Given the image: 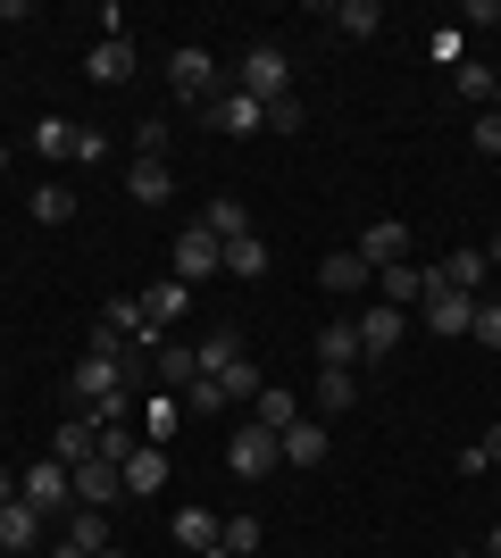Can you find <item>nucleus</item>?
Returning a JSON list of instances; mask_svg holds the SVG:
<instances>
[{
	"label": "nucleus",
	"mask_w": 501,
	"mask_h": 558,
	"mask_svg": "<svg viewBox=\"0 0 501 558\" xmlns=\"http://www.w3.org/2000/svg\"><path fill=\"white\" fill-rule=\"evenodd\" d=\"M17 500L43 517V525H50V517H68V509H75V466H68V459H34V466L17 475Z\"/></svg>",
	"instance_id": "1"
},
{
	"label": "nucleus",
	"mask_w": 501,
	"mask_h": 558,
	"mask_svg": "<svg viewBox=\"0 0 501 558\" xmlns=\"http://www.w3.org/2000/svg\"><path fill=\"white\" fill-rule=\"evenodd\" d=\"M235 93H251V100H285L293 93V59L276 43H251L242 50V68H235Z\"/></svg>",
	"instance_id": "2"
},
{
	"label": "nucleus",
	"mask_w": 501,
	"mask_h": 558,
	"mask_svg": "<svg viewBox=\"0 0 501 558\" xmlns=\"http://www.w3.org/2000/svg\"><path fill=\"white\" fill-rule=\"evenodd\" d=\"M226 466H235V475H251V484H260L267 466H285V442H276V434H267V425L251 417V425H235V442H226Z\"/></svg>",
	"instance_id": "3"
},
{
	"label": "nucleus",
	"mask_w": 501,
	"mask_h": 558,
	"mask_svg": "<svg viewBox=\"0 0 501 558\" xmlns=\"http://www.w3.org/2000/svg\"><path fill=\"white\" fill-rule=\"evenodd\" d=\"M167 84L184 93V109L210 117V100H217V59H210V50H176V59H167Z\"/></svg>",
	"instance_id": "4"
},
{
	"label": "nucleus",
	"mask_w": 501,
	"mask_h": 558,
	"mask_svg": "<svg viewBox=\"0 0 501 558\" xmlns=\"http://www.w3.org/2000/svg\"><path fill=\"white\" fill-rule=\"evenodd\" d=\"M68 384H75V400H84V409H100V400H126V375H118V359H109V350H84Z\"/></svg>",
	"instance_id": "5"
},
{
	"label": "nucleus",
	"mask_w": 501,
	"mask_h": 558,
	"mask_svg": "<svg viewBox=\"0 0 501 558\" xmlns=\"http://www.w3.org/2000/svg\"><path fill=\"white\" fill-rule=\"evenodd\" d=\"M217 267H226V251H217V233L201 226V217H192V226L176 233V276H184V283H210Z\"/></svg>",
	"instance_id": "6"
},
{
	"label": "nucleus",
	"mask_w": 501,
	"mask_h": 558,
	"mask_svg": "<svg viewBox=\"0 0 501 558\" xmlns=\"http://www.w3.org/2000/svg\"><path fill=\"white\" fill-rule=\"evenodd\" d=\"M418 317H427V333L460 342V333H468V317H477V292H443V283H427V301H418Z\"/></svg>",
	"instance_id": "7"
},
{
	"label": "nucleus",
	"mask_w": 501,
	"mask_h": 558,
	"mask_svg": "<svg viewBox=\"0 0 501 558\" xmlns=\"http://www.w3.org/2000/svg\"><path fill=\"white\" fill-rule=\"evenodd\" d=\"M427 267H409V258H393V267H377V283H368V292H377V301L384 308H418V301H427Z\"/></svg>",
	"instance_id": "8"
},
{
	"label": "nucleus",
	"mask_w": 501,
	"mask_h": 558,
	"mask_svg": "<svg viewBox=\"0 0 501 558\" xmlns=\"http://www.w3.org/2000/svg\"><path fill=\"white\" fill-rule=\"evenodd\" d=\"M184 301H192V283H184V276L151 283V292H143V342H159V333L176 326V317H184Z\"/></svg>",
	"instance_id": "9"
},
{
	"label": "nucleus",
	"mask_w": 501,
	"mask_h": 558,
	"mask_svg": "<svg viewBox=\"0 0 501 558\" xmlns=\"http://www.w3.org/2000/svg\"><path fill=\"white\" fill-rule=\"evenodd\" d=\"M118 500H126V475L109 459H84V466H75V509H118Z\"/></svg>",
	"instance_id": "10"
},
{
	"label": "nucleus",
	"mask_w": 501,
	"mask_h": 558,
	"mask_svg": "<svg viewBox=\"0 0 501 558\" xmlns=\"http://www.w3.org/2000/svg\"><path fill=\"white\" fill-rule=\"evenodd\" d=\"M434 283H443V292H485V276H493V267H485V251L477 242H460L452 258H443V267H427Z\"/></svg>",
	"instance_id": "11"
},
{
	"label": "nucleus",
	"mask_w": 501,
	"mask_h": 558,
	"mask_svg": "<svg viewBox=\"0 0 501 558\" xmlns=\"http://www.w3.org/2000/svg\"><path fill=\"white\" fill-rule=\"evenodd\" d=\"M210 125H217V134H260V125H267V100H251V93H217V100H210Z\"/></svg>",
	"instance_id": "12"
},
{
	"label": "nucleus",
	"mask_w": 501,
	"mask_h": 558,
	"mask_svg": "<svg viewBox=\"0 0 501 558\" xmlns=\"http://www.w3.org/2000/svg\"><path fill=\"white\" fill-rule=\"evenodd\" d=\"M118 475H126V500H151V492H167V450H159V442H143L134 459L118 466Z\"/></svg>",
	"instance_id": "13"
},
{
	"label": "nucleus",
	"mask_w": 501,
	"mask_h": 558,
	"mask_svg": "<svg viewBox=\"0 0 501 558\" xmlns=\"http://www.w3.org/2000/svg\"><path fill=\"white\" fill-rule=\"evenodd\" d=\"M359 326V359H393V342H402V308H368V317H351Z\"/></svg>",
	"instance_id": "14"
},
{
	"label": "nucleus",
	"mask_w": 501,
	"mask_h": 558,
	"mask_svg": "<svg viewBox=\"0 0 501 558\" xmlns=\"http://www.w3.org/2000/svg\"><path fill=\"white\" fill-rule=\"evenodd\" d=\"M0 550H17V558L43 550V517L25 509V500H9V509H0Z\"/></svg>",
	"instance_id": "15"
},
{
	"label": "nucleus",
	"mask_w": 501,
	"mask_h": 558,
	"mask_svg": "<svg viewBox=\"0 0 501 558\" xmlns=\"http://www.w3.org/2000/svg\"><path fill=\"white\" fill-rule=\"evenodd\" d=\"M359 258H368V276H377V267H393V258H409V226H393V217H384V226H368V233H359Z\"/></svg>",
	"instance_id": "16"
},
{
	"label": "nucleus",
	"mask_w": 501,
	"mask_h": 558,
	"mask_svg": "<svg viewBox=\"0 0 501 558\" xmlns=\"http://www.w3.org/2000/svg\"><path fill=\"white\" fill-rule=\"evenodd\" d=\"M50 459H68V466L100 459V434H93V417H68V425H50Z\"/></svg>",
	"instance_id": "17"
},
{
	"label": "nucleus",
	"mask_w": 501,
	"mask_h": 558,
	"mask_svg": "<svg viewBox=\"0 0 501 558\" xmlns=\"http://www.w3.org/2000/svg\"><path fill=\"white\" fill-rule=\"evenodd\" d=\"M84 75H93V84H126V75H134V43H126V34H109V43H93V59H84Z\"/></svg>",
	"instance_id": "18"
},
{
	"label": "nucleus",
	"mask_w": 501,
	"mask_h": 558,
	"mask_svg": "<svg viewBox=\"0 0 501 558\" xmlns=\"http://www.w3.org/2000/svg\"><path fill=\"white\" fill-rule=\"evenodd\" d=\"M201 226H210V233H217V251H226V242H242V233H251V209H242L235 192H217L210 209H201Z\"/></svg>",
	"instance_id": "19"
},
{
	"label": "nucleus",
	"mask_w": 501,
	"mask_h": 558,
	"mask_svg": "<svg viewBox=\"0 0 501 558\" xmlns=\"http://www.w3.org/2000/svg\"><path fill=\"white\" fill-rule=\"evenodd\" d=\"M126 192H134L143 209H159L167 192H176V175H167V159H134V167H126Z\"/></svg>",
	"instance_id": "20"
},
{
	"label": "nucleus",
	"mask_w": 501,
	"mask_h": 558,
	"mask_svg": "<svg viewBox=\"0 0 501 558\" xmlns=\"http://www.w3.org/2000/svg\"><path fill=\"white\" fill-rule=\"evenodd\" d=\"M318 283H326V292H368L377 276H368V258H359V251H334L326 267H318Z\"/></svg>",
	"instance_id": "21"
},
{
	"label": "nucleus",
	"mask_w": 501,
	"mask_h": 558,
	"mask_svg": "<svg viewBox=\"0 0 501 558\" xmlns=\"http://www.w3.org/2000/svg\"><path fill=\"white\" fill-rule=\"evenodd\" d=\"M68 542H75V550H118V542H109V509H68Z\"/></svg>",
	"instance_id": "22"
},
{
	"label": "nucleus",
	"mask_w": 501,
	"mask_h": 558,
	"mask_svg": "<svg viewBox=\"0 0 501 558\" xmlns=\"http://www.w3.org/2000/svg\"><path fill=\"white\" fill-rule=\"evenodd\" d=\"M326 25H334V34H351V43H368V34L384 25V9H377V0H343V9H326Z\"/></svg>",
	"instance_id": "23"
},
{
	"label": "nucleus",
	"mask_w": 501,
	"mask_h": 558,
	"mask_svg": "<svg viewBox=\"0 0 501 558\" xmlns=\"http://www.w3.org/2000/svg\"><path fill=\"white\" fill-rule=\"evenodd\" d=\"M251 417H260V425H267V434H285V425H301V400H293V392H285V384H267V392H260V400H251Z\"/></svg>",
	"instance_id": "24"
},
{
	"label": "nucleus",
	"mask_w": 501,
	"mask_h": 558,
	"mask_svg": "<svg viewBox=\"0 0 501 558\" xmlns=\"http://www.w3.org/2000/svg\"><path fill=\"white\" fill-rule=\"evenodd\" d=\"M235 359H242V333H235V326H217L210 342L192 350V367H201V375H226V367H235Z\"/></svg>",
	"instance_id": "25"
},
{
	"label": "nucleus",
	"mask_w": 501,
	"mask_h": 558,
	"mask_svg": "<svg viewBox=\"0 0 501 558\" xmlns=\"http://www.w3.org/2000/svg\"><path fill=\"white\" fill-rule=\"evenodd\" d=\"M351 400H359V375L351 367H318V409H326V417H343Z\"/></svg>",
	"instance_id": "26"
},
{
	"label": "nucleus",
	"mask_w": 501,
	"mask_h": 558,
	"mask_svg": "<svg viewBox=\"0 0 501 558\" xmlns=\"http://www.w3.org/2000/svg\"><path fill=\"white\" fill-rule=\"evenodd\" d=\"M276 442H285V459H293V466H318V459H326V425L301 417V425H285Z\"/></svg>",
	"instance_id": "27"
},
{
	"label": "nucleus",
	"mask_w": 501,
	"mask_h": 558,
	"mask_svg": "<svg viewBox=\"0 0 501 558\" xmlns=\"http://www.w3.org/2000/svg\"><path fill=\"white\" fill-rule=\"evenodd\" d=\"M452 93H460V100H477V109H493L501 75H493V68H477V59H460V68H452Z\"/></svg>",
	"instance_id": "28"
},
{
	"label": "nucleus",
	"mask_w": 501,
	"mask_h": 558,
	"mask_svg": "<svg viewBox=\"0 0 501 558\" xmlns=\"http://www.w3.org/2000/svg\"><path fill=\"white\" fill-rule=\"evenodd\" d=\"M226 276H242V283H260V276H267V242H260V233L226 242Z\"/></svg>",
	"instance_id": "29"
},
{
	"label": "nucleus",
	"mask_w": 501,
	"mask_h": 558,
	"mask_svg": "<svg viewBox=\"0 0 501 558\" xmlns=\"http://www.w3.org/2000/svg\"><path fill=\"white\" fill-rule=\"evenodd\" d=\"M318 367H359V326H326L318 333Z\"/></svg>",
	"instance_id": "30"
},
{
	"label": "nucleus",
	"mask_w": 501,
	"mask_h": 558,
	"mask_svg": "<svg viewBox=\"0 0 501 558\" xmlns=\"http://www.w3.org/2000/svg\"><path fill=\"white\" fill-rule=\"evenodd\" d=\"M176 542H184L192 558L217 550V517H210V509H176Z\"/></svg>",
	"instance_id": "31"
},
{
	"label": "nucleus",
	"mask_w": 501,
	"mask_h": 558,
	"mask_svg": "<svg viewBox=\"0 0 501 558\" xmlns=\"http://www.w3.org/2000/svg\"><path fill=\"white\" fill-rule=\"evenodd\" d=\"M217 550H226V558H251V550H260V517H226V525H217Z\"/></svg>",
	"instance_id": "32"
},
{
	"label": "nucleus",
	"mask_w": 501,
	"mask_h": 558,
	"mask_svg": "<svg viewBox=\"0 0 501 558\" xmlns=\"http://www.w3.org/2000/svg\"><path fill=\"white\" fill-rule=\"evenodd\" d=\"M34 150H43V159H75V125L68 117H43V125H34Z\"/></svg>",
	"instance_id": "33"
},
{
	"label": "nucleus",
	"mask_w": 501,
	"mask_h": 558,
	"mask_svg": "<svg viewBox=\"0 0 501 558\" xmlns=\"http://www.w3.org/2000/svg\"><path fill=\"white\" fill-rule=\"evenodd\" d=\"M184 409H192V417H217V409H235V400H226V384H217V375H192Z\"/></svg>",
	"instance_id": "34"
},
{
	"label": "nucleus",
	"mask_w": 501,
	"mask_h": 558,
	"mask_svg": "<svg viewBox=\"0 0 501 558\" xmlns=\"http://www.w3.org/2000/svg\"><path fill=\"white\" fill-rule=\"evenodd\" d=\"M34 217H43V226H68V217H75V192L68 184H43V192H34Z\"/></svg>",
	"instance_id": "35"
},
{
	"label": "nucleus",
	"mask_w": 501,
	"mask_h": 558,
	"mask_svg": "<svg viewBox=\"0 0 501 558\" xmlns=\"http://www.w3.org/2000/svg\"><path fill=\"white\" fill-rule=\"evenodd\" d=\"M192 375H201V367H192V350H159V384H167V392H192Z\"/></svg>",
	"instance_id": "36"
},
{
	"label": "nucleus",
	"mask_w": 501,
	"mask_h": 558,
	"mask_svg": "<svg viewBox=\"0 0 501 558\" xmlns=\"http://www.w3.org/2000/svg\"><path fill=\"white\" fill-rule=\"evenodd\" d=\"M217 384H226V400H260L267 384H260V367H251V359H235V367L217 375Z\"/></svg>",
	"instance_id": "37"
},
{
	"label": "nucleus",
	"mask_w": 501,
	"mask_h": 558,
	"mask_svg": "<svg viewBox=\"0 0 501 558\" xmlns=\"http://www.w3.org/2000/svg\"><path fill=\"white\" fill-rule=\"evenodd\" d=\"M468 342L501 350V301H477V317H468Z\"/></svg>",
	"instance_id": "38"
},
{
	"label": "nucleus",
	"mask_w": 501,
	"mask_h": 558,
	"mask_svg": "<svg viewBox=\"0 0 501 558\" xmlns=\"http://www.w3.org/2000/svg\"><path fill=\"white\" fill-rule=\"evenodd\" d=\"M167 434H176V400H151V409H143V442L167 450Z\"/></svg>",
	"instance_id": "39"
},
{
	"label": "nucleus",
	"mask_w": 501,
	"mask_h": 558,
	"mask_svg": "<svg viewBox=\"0 0 501 558\" xmlns=\"http://www.w3.org/2000/svg\"><path fill=\"white\" fill-rule=\"evenodd\" d=\"M267 125H276V134H301V125H310V109H301V100H267Z\"/></svg>",
	"instance_id": "40"
},
{
	"label": "nucleus",
	"mask_w": 501,
	"mask_h": 558,
	"mask_svg": "<svg viewBox=\"0 0 501 558\" xmlns=\"http://www.w3.org/2000/svg\"><path fill=\"white\" fill-rule=\"evenodd\" d=\"M134 150H143V159H159V150H167V125H159V117H143V125H134Z\"/></svg>",
	"instance_id": "41"
},
{
	"label": "nucleus",
	"mask_w": 501,
	"mask_h": 558,
	"mask_svg": "<svg viewBox=\"0 0 501 558\" xmlns=\"http://www.w3.org/2000/svg\"><path fill=\"white\" fill-rule=\"evenodd\" d=\"M477 150H485V159H501V109L477 117Z\"/></svg>",
	"instance_id": "42"
},
{
	"label": "nucleus",
	"mask_w": 501,
	"mask_h": 558,
	"mask_svg": "<svg viewBox=\"0 0 501 558\" xmlns=\"http://www.w3.org/2000/svg\"><path fill=\"white\" fill-rule=\"evenodd\" d=\"M75 159L93 167V159H109V134H93V125H75Z\"/></svg>",
	"instance_id": "43"
},
{
	"label": "nucleus",
	"mask_w": 501,
	"mask_h": 558,
	"mask_svg": "<svg viewBox=\"0 0 501 558\" xmlns=\"http://www.w3.org/2000/svg\"><path fill=\"white\" fill-rule=\"evenodd\" d=\"M477 450H485V466H501V425H493V434H485Z\"/></svg>",
	"instance_id": "44"
},
{
	"label": "nucleus",
	"mask_w": 501,
	"mask_h": 558,
	"mask_svg": "<svg viewBox=\"0 0 501 558\" xmlns=\"http://www.w3.org/2000/svg\"><path fill=\"white\" fill-rule=\"evenodd\" d=\"M9 500H17V475H0V509H9Z\"/></svg>",
	"instance_id": "45"
},
{
	"label": "nucleus",
	"mask_w": 501,
	"mask_h": 558,
	"mask_svg": "<svg viewBox=\"0 0 501 558\" xmlns=\"http://www.w3.org/2000/svg\"><path fill=\"white\" fill-rule=\"evenodd\" d=\"M485 267H501V233H493V242H485Z\"/></svg>",
	"instance_id": "46"
},
{
	"label": "nucleus",
	"mask_w": 501,
	"mask_h": 558,
	"mask_svg": "<svg viewBox=\"0 0 501 558\" xmlns=\"http://www.w3.org/2000/svg\"><path fill=\"white\" fill-rule=\"evenodd\" d=\"M485 558H501V525H493V534H485Z\"/></svg>",
	"instance_id": "47"
},
{
	"label": "nucleus",
	"mask_w": 501,
	"mask_h": 558,
	"mask_svg": "<svg viewBox=\"0 0 501 558\" xmlns=\"http://www.w3.org/2000/svg\"><path fill=\"white\" fill-rule=\"evenodd\" d=\"M0 175H9V150H0Z\"/></svg>",
	"instance_id": "48"
},
{
	"label": "nucleus",
	"mask_w": 501,
	"mask_h": 558,
	"mask_svg": "<svg viewBox=\"0 0 501 558\" xmlns=\"http://www.w3.org/2000/svg\"><path fill=\"white\" fill-rule=\"evenodd\" d=\"M100 558H126V550H100Z\"/></svg>",
	"instance_id": "49"
},
{
	"label": "nucleus",
	"mask_w": 501,
	"mask_h": 558,
	"mask_svg": "<svg viewBox=\"0 0 501 558\" xmlns=\"http://www.w3.org/2000/svg\"><path fill=\"white\" fill-rule=\"evenodd\" d=\"M452 558H460V550H452Z\"/></svg>",
	"instance_id": "50"
}]
</instances>
